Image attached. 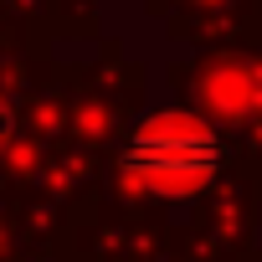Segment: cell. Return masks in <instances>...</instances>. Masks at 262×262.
<instances>
[{
  "label": "cell",
  "mask_w": 262,
  "mask_h": 262,
  "mask_svg": "<svg viewBox=\"0 0 262 262\" xmlns=\"http://www.w3.org/2000/svg\"><path fill=\"white\" fill-rule=\"evenodd\" d=\"M118 170L160 195H195L221 170V139L195 113H155L123 134Z\"/></svg>",
  "instance_id": "6da1fadb"
},
{
  "label": "cell",
  "mask_w": 262,
  "mask_h": 262,
  "mask_svg": "<svg viewBox=\"0 0 262 262\" xmlns=\"http://www.w3.org/2000/svg\"><path fill=\"white\" fill-rule=\"evenodd\" d=\"M11 134H16V108H11L6 98H0V149L11 144Z\"/></svg>",
  "instance_id": "7a4b0ae2"
}]
</instances>
